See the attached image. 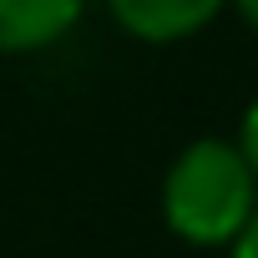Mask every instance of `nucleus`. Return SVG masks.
<instances>
[{
  "label": "nucleus",
  "mask_w": 258,
  "mask_h": 258,
  "mask_svg": "<svg viewBox=\"0 0 258 258\" xmlns=\"http://www.w3.org/2000/svg\"><path fill=\"white\" fill-rule=\"evenodd\" d=\"M258 213V172L238 142L203 137L177 152L162 177V218L192 248H228Z\"/></svg>",
  "instance_id": "1"
},
{
  "label": "nucleus",
  "mask_w": 258,
  "mask_h": 258,
  "mask_svg": "<svg viewBox=\"0 0 258 258\" xmlns=\"http://www.w3.org/2000/svg\"><path fill=\"white\" fill-rule=\"evenodd\" d=\"M106 6L126 36L147 46H172V41L198 36L228 0H106Z\"/></svg>",
  "instance_id": "2"
},
{
  "label": "nucleus",
  "mask_w": 258,
  "mask_h": 258,
  "mask_svg": "<svg viewBox=\"0 0 258 258\" xmlns=\"http://www.w3.org/2000/svg\"><path fill=\"white\" fill-rule=\"evenodd\" d=\"M86 11V0H0V56L56 46Z\"/></svg>",
  "instance_id": "3"
},
{
  "label": "nucleus",
  "mask_w": 258,
  "mask_h": 258,
  "mask_svg": "<svg viewBox=\"0 0 258 258\" xmlns=\"http://www.w3.org/2000/svg\"><path fill=\"white\" fill-rule=\"evenodd\" d=\"M238 152L248 157V167L258 172V96L248 101V111H243V126H238Z\"/></svg>",
  "instance_id": "4"
},
{
  "label": "nucleus",
  "mask_w": 258,
  "mask_h": 258,
  "mask_svg": "<svg viewBox=\"0 0 258 258\" xmlns=\"http://www.w3.org/2000/svg\"><path fill=\"white\" fill-rule=\"evenodd\" d=\"M233 258H258V213H253V223L243 228V238L233 243Z\"/></svg>",
  "instance_id": "5"
},
{
  "label": "nucleus",
  "mask_w": 258,
  "mask_h": 258,
  "mask_svg": "<svg viewBox=\"0 0 258 258\" xmlns=\"http://www.w3.org/2000/svg\"><path fill=\"white\" fill-rule=\"evenodd\" d=\"M228 6L243 16V26H248V31H258V0H228Z\"/></svg>",
  "instance_id": "6"
}]
</instances>
